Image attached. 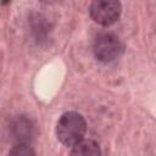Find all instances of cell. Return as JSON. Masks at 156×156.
I'll list each match as a JSON object with an SVG mask.
<instances>
[{"label": "cell", "mask_w": 156, "mask_h": 156, "mask_svg": "<svg viewBox=\"0 0 156 156\" xmlns=\"http://www.w3.org/2000/svg\"><path fill=\"white\" fill-rule=\"evenodd\" d=\"M87 132V122L84 117L74 111L65 112L56 124V135L66 146H74L83 140Z\"/></svg>", "instance_id": "cell-1"}, {"label": "cell", "mask_w": 156, "mask_h": 156, "mask_svg": "<svg viewBox=\"0 0 156 156\" xmlns=\"http://www.w3.org/2000/svg\"><path fill=\"white\" fill-rule=\"evenodd\" d=\"M95 57L101 62H111L119 57L123 45L119 38L113 33H101L96 37L93 46Z\"/></svg>", "instance_id": "cell-2"}, {"label": "cell", "mask_w": 156, "mask_h": 156, "mask_svg": "<svg viewBox=\"0 0 156 156\" xmlns=\"http://www.w3.org/2000/svg\"><path fill=\"white\" fill-rule=\"evenodd\" d=\"M122 12V5L116 0H96L89 6L90 17L94 22L101 26H111L115 23Z\"/></svg>", "instance_id": "cell-3"}, {"label": "cell", "mask_w": 156, "mask_h": 156, "mask_svg": "<svg viewBox=\"0 0 156 156\" xmlns=\"http://www.w3.org/2000/svg\"><path fill=\"white\" fill-rule=\"evenodd\" d=\"M69 156H101V150L96 141L83 139L82 141L72 146Z\"/></svg>", "instance_id": "cell-4"}, {"label": "cell", "mask_w": 156, "mask_h": 156, "mask_svg": "<svg viewBox=\"0 0 156 156\" xmlns=\"http://www.w3.org/2000/svg\"><path fill=\"white\" fill-rule=\"evenodd\" d=\"M13 132L16 138L18 139V143H27L28 144V138H30L33 135V130L34 127L32 126L30 121L26 119V118H18L15 124H13Z\"/></svg>", "instance_id": "cell-5"}, {"label": "cell", "mask_w": 156, "mask_h": 156, "mask_svg": "<svg viewBox=\"0 0 156 156\" xmlns=\"http://www.w3.org/2000/svg\"><path fill=\"white\" fill-rule=\"evenodd\" d=\"M7 156H35V151L27 143H17L11 147Z\"/></svg>", "instance_id": "cell-6"}]
</instances>
